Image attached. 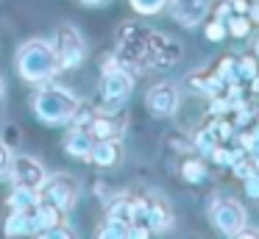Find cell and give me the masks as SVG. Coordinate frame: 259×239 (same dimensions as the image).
<instances>
[{"label": "cell", "mask_w": 259, "mask_h": 239, "mask_svg": "<svg viewBox=\"0 0 259 239\" xmlns=\"http://www.w3.org/2000/svg\"><path fill=\"white\" fill-rule=\"evenodd\" d=\"M209 11H212V17H218V20H223V22L229 20L231 14H234V9H231V0H220V3H214Z\"/></svg>", "instance_id": "32"}, {"label": "cell", "mask_w": 259, "mask_h": 239, "mask_svg": "<svg viewBox=\"0 0 259 239\" xmlns=\"http://www.w3.org/2000/svg\"><path fill=\"white\" fill-rule=\"evenodd\" d=\"M248 89H251V92H253V94H259V75H256V78H253V81H251V83H248Z\"/></svg>", "instance_id": "38"}, {"label": "cell", "mask_w": 259, "mask_h": 239, "mask_svg": "<svg viewBox=\"0 0 259 239\" xmlns=\"http://www.w3.org/2000/svg\"><path fill=\"white\" fill-rule=\"evenodd\" d=\"M39 198L48 200V203H53V206H59L62 211H70V209H75V203H78V198H81V186L73 175L56 172V175H48L45 181H42Z\"/></svg>", "instance_id": "5"}, {"label": "cell", "mask_w": 259, "mask_h": 239, "mask_svg": "<svg viewBox=\"0 0 259 239\" xmlns=\"http://www.w3.org/2000/svg\"><path fill=\"white\" fill-rule=\"evenodd\" d=\"M203 36H206V42H212V44H223L226 39H229L226 22L218 20V17H209V20H203Z\"/></svg>", "instance_id": "27"}, {"label": "cell", "mask_w": 259, "mask_h": 239, "mask_svg": "<svg viewBox=\"0 0 259 239\" xmlns=\"http://www.w3.org/2000/svg\"><path fill=\"white\" fill-rule=\"evenodd\" d=\"M78 103H81L78 94L53 81L36 83L34 94H31V111L45 125H70Z\"/></svg>", "instance_id": "1"}, {"label": "cell", "mask_w": 259, "mask_h": 239, "mask_svg": "<svg viewBox=\"0 0 259 239\" xmlns=\"http://www.w3.org/2000/svg\"><path fill=\"white\" fill-rule=\"evenodd\" d=\"M39 236H42V239H70V236H75V231L62 220V222H56V225L45 228V231H42Z\"/></svg>", "instance_id": "29"}, {"label": "cell", "mask_w": 259, "mask_h": 239, "mask_svg": "<svg viewBox=\"0 0 259 239\" xmlns=\"http://www.w3.org/2000/svg\"><path fill=\"white\" fill-rule=\"evenodd\" d=\"M218 142H220V139L214 136V131H212L209 122H206V125H201L195 133H192V148H195V153H201V156H209Z\"/></svg>", "instance_id": "22"}, {"label": "cell", "mask_w": 259, "mask_h": 239, "mask_svg": "<svg viewBox=\"0 0 259 239\" xmlns=\"http://www.w3.org/2000/svg\"><path fill=\"white\" fill-rule=\"evenodd\" d=\"M3 233L12 239L20 236H31L34 233V225H31V209H9L6 220H3Z\"/></svg>", "instance_id": "18"}, {"label": "cell", "mask_w": 259, "mask_h": 239, "mask_svg": "<svg viewBox=\"0 0 259 239\" xmlns=\"http://www.w3.org/2000/svg\"><path fill=\"white\" fill-rule=\"evenodd\" d=\"M125 122H128L125 109L95 111L92 120L87 122V131L92 133V139H114V136H123L125 133Z\"/></svg>", "instance_id": "10"}, {"label": "cell", "mask_w": 259, "mask_h": 239, "mask_svg": "<svg viewBox=\"0 0 259 239\" xmlns=\"http://www.w3.org/2000/svg\"><path fill=\"white\" fill-rule=\"evenodd\" d=\"M64 217H67V211H62L59 206H53V203H48V200H36L34 206H31V225H34V233L39 236L45 228H51V225H56V222H62Z\"/></svg>", "instance_id": "15"}, {"label": "cell", "mask_w": 259, "mask_h": 239, "mask_svg": "<svg viewBox=\"0 0 259 239\" xmlns=\"http://www.w3.org/2000/svg\"><path fill=\"white\" fill-rule=\"evenodd\" d=\"M14 67H17V75L25 83H45L51 81L59 72V61H56V50L53 42L48 39H28L17 47L14 56Z\"/></svg>", "instance_id": "2"}, {"label": "cell", "mask_w": 259, "mask_h": 239, "mask_svg": "<svg viewBox=\"0 0 259 239\" xmlns=\"http://www.w3.org/2000/svg\"><path fill=\"white\" fill-rule=\"evenodd\" d=\"M53 50H56L59 70H78L87 61V42L78 28L70 22H62L53 31Z\"/></svg>", "instance_id": "3"}, {"label": "cell", "mask_w": 259, "mask_h": 239, "mask_svg": "<svg viewBox=\"0 0 259 239\" xmlns=\"http://www.w3.org/2000/svg\"><path fill=\"white\" fill-rule=\"evenodd\" d=\"M184 86L190 89L192 94H203V98H214V94L226 92V86H229V83H226L223 78H220L218 72L212 70V67H198V70L187 72V78H184Z\"/></svg>", "instance_id": "11"}, {"label": "cell", "mask_w": 259, "mask_h": 239, "mask_svg": "<svg viewBox=\"0 0 259 239\" xmlns=\"http://www.w3.org/2000/svg\"><path fill=\"white\" fill-rule=\"evenodd\" d=\"M131 11L140 17H159L170 9V0H128Z\"/></svg>", "instance_id": "25"}, {"label": "cell", "mask_w": 259, "mask_h": 239, "mask_svg": "<svg viewBox=\"0 0 259 239\" xmlns=\"http://www.w3.org/2000/svg\"><path fill=\"white\" fill-rule=\"evenodd\" d=\"M173 206L164 195H156V192H148V214H145V225L156 233H164L173 228Z\"/></svg>", "instance_id": "12"}, {"label": "cell", "mask_w": 259, "mask_h": 239, "mask_svg": "<svg viewBox=\"0 0 259 239\" xmlns=\"http://www.w3.org/2000/svg\"><path fill=\"white\" fill-rule=\"evenodd\" d=\"M256 75H259V59L253 56V50L245 56H237V78L242 83H251Z\"/></svg>", "instance_id": "26"}, {"label": "cell", "mask_w": 259, "mask_h": 239, "mask_svg": "<svg viewBox=\"0 0 259 239\" xmlns=\"http://www.w3.org/2000/svg\"><path fill=\"white\" fill-rule=\"evenodd\" d=\"M131 233V225L123 220H117V217H109L101 222V228H98V236L101 239H125Z\"/></svg>", "instance_id": "21"}, {"label": "cell", "mask_w": 259, "mask_h": 239, "mask_svg": "<svg viewBox=\"0 0 259 239\" xmlns=\"http://www.w3.org/2000/svg\"><path fill=\"white\" fill-rule=\"evenodd\" d=\"M81 6H87V9H98V6H103L106 0H78Z\"/></svg>", "instance_id": "37"}, {"label": "cell", "mask_w": 259, "mask_h": 239, "mask_svg": "<svg viewBox=\"0 0 259 239\" xmlns=\"http://www.w3.org/2000/svg\"><path fill=\"white\" fill-rule=\"evenodd\" d=\"M206 172H209L206 156H201V153H187L184 159L179 161V175H181V181H187V183H203L206 181Z\"/></svg>", "instance_id": "17"}, {"label": "cell", "mask_w": 259, "mask_h": 239, "mask_svg": "<svg viewBox=\"0 0 259 239\" xmlns=\"http://www.w3.org/2000/svg\"><path fill=\"white\" fill-rule=\"evenodd\" d=\"M234 236H240V239H259V228H253V225H248V222H245Z\"/></svg>", "instance_id": "34"}, {"label": "cell", "mask_w": 259, "mask_h": 239, "mask_svg": "<svg viewBox=\"0 0 259 239\" xmlns=\"http://www.w3.org/2000/svg\"><path fill=\"white\" fill-rule=\"evenodd\" d=\"M184 50L170 33L164 31H151L148 33V64L156 70H173L181 61Z\"/></svg>", "instance_id": "7"}, {"label": "cell", "mask_w": 259, "mask_h": 239, "mask_svg": "<svg viewBox=\"0 0 259 239\" xmlns=\"http://www.w3.org/2000/svg\"><path fill=\"white\" fill-rule=\"evenodd\" d=\"M9 181L12 186H28V189H39L42 181L48 178V170L36 156H14L12 167H9Z\"/></svg>", "instance_id": "9"}, {"label": "cell", "mask_w": 259, "mask_h": 239, "mask_svg": "<svg viewBox=\"0 0 259 239\" xmlns=\"http://www.w3.org/2000/svg\"><path fill=\"white\" fill-rule=\"evenodd\" d=\"M251 28H253V22L248 20V14H231L229 20H226V31H229V36L237 39V42L251 36Z\"/></svg>", "instance_id": "24"}, {"label": "cell", "mask_w": 259, "mask_h": 239, "mask_svg": "<svg viewBox=\"0 0 259 239\" xmlns=\"http://www.w3.org/2000/svg\"><path fill=\"white\" fill-rule=\"evenodd\" d=\"M231 9H234V14H248L251 3H248V0H231Z\"/></svg>", "instance_id": "35"}, {"label": "cell", "mask_w": 259, "mask_h": 239, "mask_svg": "<svg viewBox=\"0 0 259 239\" xmlns=\"http://www.w3.org/2000/svg\"><path fill=\"white\" fill-rule=\"evenodd\" d=\"M3 92H6V83H3V78H0V100H3Z\"/></svg>", "instance_id": "41"}, {"label": "cell", "mask_w": 259, "mask_h": 239, "mask_svg": "<svg viewBox=\"0 0 259 239\" xmlns=\"http://www.w3.org/2000/svg\"><path fill=\"white\" fill-rule=\"evenodd\" d=\"M95 195H98V200H101V203H106V200L112 198L114 192H112V189L106 186V181H103V178H101V181L95 183Z\"/></svg>", "instance_id": "33"}, {"label": "cell", "mask_w": 259, "mask_h": 239, "mask_svg": "<svg viewBox=\"0 0 259 239\" xmlns=\"http://www.w3.org/2000/svg\"><path fill=\"white\" fill-rule=\"evenodd\" d=\"M248 3H259V0H248Z\"/></svg>", "instance_id": "42"}, {"label": "cell", "mask_w": 259, "mask_h": 239, "mask_svg": "<svg viewBox=\"0 0 259 239\" xmlns=\"http://www.w3.org/2000/svg\"><path fill=\"white\" fill-rule=\"evenodd\" d=\"M170 14L181 28H198L209 17V0H195L187 6H170Z\"/></svg>", "instance_id": "16"}, {"label": "cell", "mask_w": 259, "mask_h": 239, "mask_svg": "<svg viewBox=\"0 0 259 239\" xmlns=\"http://www.w3.org/2000/svg\"><path fill=\"white\" fill-rule=\"evenodd\" d=\"M212 70L218 72L220 78H223L226 83H242L240 78H237V56L234 53H223L218 61L212 64Z\"/></svg>", "instance_id": "23"}, {"label": "cell", "mask_w": 259, "mask_h": 239, "mask_svg": "<svg viewBox=\"0 0 259 239\" xmlns=\"http://www.w3.org/2000/svg\"><path fill=\"white\" fill-rule=\"evenodd\" d=\"M125 148H123V136H114V139H95L90 150V161L101 170H112L123 161Z\"/></svg>", "instance_id": "13"}, {"label": "cell", "mask_w": 259, "mask_h": 239, "mask_svg": "<svg viewBox=\"0 0 259 239\" xmlns=\"http://www.w3.org/2000/svg\"><path fill=\"white\" fill-rule=\"evenodd\" d=\"M92 145H95V139H92V133L87 131V128L81 125H70V131L64 133V153L70 156V159H78V161H90V150Z\"/></svg>", "instance_id": "14"}, {"label": "cell", "mask_w": 259, "mask_h": 239, "mask_svg": "<svg viewBox=\"0 0 259 239\" xmlns=\"http://www.w3.org/2000/svg\"><path fill=\"white\" fill-rule=\"evenodd\" d=\"M12 159H14V153H12V148H9L3 139H0V181L9 175V167H12Z\"/></svg>", "instance_id": "31"}, {"label": "cell", "mask_w": 259, "mask_h": 239, "mask_svg": "<svg viewBox=\"0 0 259 239\" xmlns=\"http://www.w3.org/2000/svg\"><path fill=\"white\" fill-rule=\"evenodd\" d=\"M209 222L218 233L223 236H234L242 225L248 222V211L240 200H231V198H220L209 206Z\"/></svg>", "instance_id": "6"}, {"label": "cell", "mask_w": 259, "mask_h": 239, "mask_svg": "<svg viewBox=\"0 0 259 239\" xmlns=\"http://www.w3.org/2000/svg\"><path fill=\"white\" fill-rule=\"evenodd\" d=\"M242 189H245V198L248 200H259V170H256V167L242 178Z\"/></svg>", "instance_id": "30"}, {"label": "cell", "mask_w": 259, "mask_h": 239, "mask_svg": "<svg viewBox=\"0 0 259 239\" xmlns=\"http://www.w3.org/2000/svg\"><path fill=\"white\" fill-rule=\"evenodd\" d=\"M187 3H195V0H170V6H187Z\"/></svg>", "instance_id": "39"}, {"label": "cell", "mask_w": 259, "mask_h": 239, "mask_svg": "<svg viewBox=\"0 0 259 239\" xmlns=\"http://www.w3.org/2000/svg\"><path fill=\"white\" fill-rule=\"evenodd\" d=\"M134 81H137V75H131V72L123 70V67H120V70H114V72H109V75H101L98 100L92 103V106H95V111H112V109H117V106L131 94Z\"/></svg>", "instance_id": "4"}, {"label": "cell", "mask_w": 259, "mask_h": 239, "mask_svg": "<svg viewBox=\"0 0 259 239\" xmlns=\"http://www.w3.org/2000/svg\"><path fill=\"white\" fill-rule=\"evenodd\" d=\"M253 56H256V59H259V36L253 39Z\"/></svg>", "instance_id": "40"}, {"label": "cell", "mask_w": 259, "mask_h": 239, "mask_svg": "<svg viewBox=\"0 0 259 239\" xmlns=\"http://www.w3.org/2000/svg\"><path fill=\"white\" fill-rule=\"evenodd\" d=\"M36 200H39V189L12 186V192H9V198H6V209H25L28 211Z\"/></svg>", "instance_id": "20"}, {"label": "cell", "mask_w": 259, "mask_h": 239, "mask_svg": "<svg viewBox=\"0 0 259 239\" xmlns=\"http://www.w3.org/2000/svg\"><path fill=\"white\" fill-rule=\"evenodd\" d=\"M148 33H151V28L142 22H120L114 31V44H148Z\"/></svg>", "instance_id": "19"}, {"label": "cell", "mask_w": 259, "mask_h": 239, "mask_svg": "<svg viewBox=\"0 0 259 239\" xmlns=\"http://www.w3.org/2000/svg\"><path fill=\"white\" fill-rule=\"evenodd\" d=\"M179 103H181L179 83H173V81L153 83L145 92V109L153 120H167V117H173L179 111Z\"/></svg>", "instance_id": "8"}, {"label": "cell", "mask_w": 259, "mask_h": 239, "mask_svg": "<svg viewBox=\"0 0 259 239\" xmlns=\"http://www.w3.org/2000/svg\"><path fill=\"white\" fill-rule=\"evenodd\" d=\"M98 67H101V75H109V72H114V70H120V59H117V53L114 50H103L101 56H98Z\"/></svg>", "instance_id": "28"}, {"label": "cell", "mask_w": 259, "mask_h": 239, "mask_svg": "<svg viewBox=\"0 0 259 239\" xmlns=\"http://www.w3.org/2000/svg\"><path fill=\"white\" fill-rule=\"evenodd\" d=\"M248 20H251L253 25H259V3H251V9H248Z\"/></svg>", "instance_id": "36"}]
</instances>
